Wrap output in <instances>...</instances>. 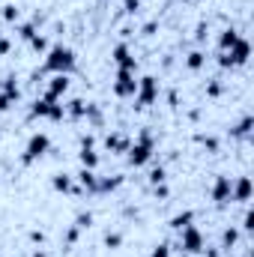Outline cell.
Wrapping results in <instances>:
<instances>
[{"instance_id":"obj_14","label":"cell","mask_w":254,"mask_h":257,"mask_svg":"<svg viewBox=\"0 0 254 257\" xmlns=\"http://www.w3.org/2000/svg\"><path fill=\"white\" fill-rule=\"evenodd\" d=\"M129 144H132V141H129V138L123 135V132H111V135L105 138V147H108L111 153H126V150H129Z\"/></svg>"},{"instance_id":"obj_8","label":"cell","mask_w":254,"mask_h":257,"mask_svg":"<svg viewBox=\"0 0 254 257\" xmlns=\"http://www.w3.org/2000/svg\"><path fill=\"white\" fill-rule=\"evenodd\" d=\"M135 90H138V81H135V72H129V69H117V81H114V93H117L120 99H126V96H135Z\"/></svg>"},{"instance_id":"obj_22","label":"cell","mask_w":254,"mask_h":257,"mask_svg":"<svg viewBox=\"0 0 254 257\" xmlns=\"http://www.w3.org/2000/svg\"><path fill=\"white\" fill-rule=\"evenodd\" d=\"M203 63H206V54H203V51H189V57H186V66H189L191 72L203 69Z\"/></svg>"},{"instance_id":"obj_20","label":"cell","mask_w":254,"mask_h":257,"mask_svg":"<svg viewBox=\"0 0 254 257\" xmlns=\"http://www.w3.org/2000/svg\"><path fill=\"white\" fill-rule=\"evenodd\" d=\"M251 126H254V117L251 114H245L236 126L230 128V135H233V138H248V135H251Z\"/></svg>"},{"instance_id":"obj_35","label":"cell","mask_w":254,"mask_h":257,"mask_svg":"<svg viewBox=\"0 0 254 257\" xmlns=\"http://www.w3.org/2000/svg\"><path fill=\"white\" fill-rule=\"evenodd\" d=\"M123 9H126L129 15H135V12L141 9V0H123Z\"/></svg>"},{"instance_id":"obj_26","label":"cell","mask_w":254,"mask_h":257,"mask_svg":"<svg viewBox=\"0 0 254 257\" xmlns=\"http://www.w3.org/2000/svg\"><path fill=\"white\" fill-rule=\"evenodd\" d=\"M18 36H21L24 42H30V39L36 36V24H18Z\"/></svg>"},{"instance_id":"obj_1","label":"cell","mask_w":254,"mask_h":257,"mask_svg":"<svg viewBox=\"0 0 254 257\" xmlns=\"http://www.w3.org/2000/svg\"><path fill=\"white\" fill-rule=\"evenodd\" d=\"M78 63V57H75V51L69 48V45H51L48 51H45V63L42 69L45 72H54V75H69L72 69Z\"/></svg>"},{"instance_id":"obj_21","label":"cell","mask_w":254,"mask_h":257,"mask_svg":"<svg viewBox=\"0 0 254 257\" xmlns=\"http://www.w3.org/2000/svg\"><path fill=\"white\" fill-rule=\"evenodd\" d=\"M191 221H194V212H191V209H183V212H177V215L171 218V227H174V230H183V227H189Z\"/></svg>"},{"instance_id":"obj_2","label":"cell","mask_w":254,"mask_h":257,"mask_svg":"<svg viewBox=\"0 0 254 257\" xmlns=\"http://www.w3.org/2000/svg\"><path fill=\"white\" fill-rule=\"evenodd\" d=\"M153 147H156V141H153V132L150 128H144L141 132V138L135 141V144H129L126 150V159L132 168H141V165H147L150 159H153Z\"/></svg>"},{"instance_id":"obj_32","label":"cell","mask_w":254,"mask_h":257,"mask_svg":"<svg viewBox=\"0 0 254 257\" xmlns=\"http://www.w3.org/2000/svg\"><path fill=\"white\" fill-rule=\"evenodd\" d=\"M221 90H224V87H221V81H209V84H206V96H212V99H215V96H221Z\"/></svg>"},{"instance_id":"obj_7","label":"cell","mask_w":254,"mask_h":257,"mask_svg":"<svg viewBox=\"0 0 254 257\" xmlns=\"http://www.w3.org/2000/svg\"><path fill=\"white\" fill-rule=\"evenodd\" d=\"M180 248H183L186 254H200V251H203V233H200L194 224H189V227L180 230Z\"/></svg>"},{"instance_id":"obj_33","label":"cell","mask_w":254,"mask_h":257,"mask_svg":"<svg viewBox=\"0 0 254 257\" xmlns=\"http://www.w3.org/2000/svg\"><path fill=\"white\" fill-rule=\"evenodd\" d=\"M197 141H200V144H203V147H206V150H212V153H215V150H218V141H215V138H206V135H200V138H197Z\"/></svg>"},{"instance_id":"obj_30","label":"cell","mask_w":254,"mask_h":257,"mask_svg":"<svg viewBox=\"0 0 254 257\" xmlns=\"http://www.w3.org/2000/svg\"><path fill=\"white\" fill-rule=\"evenodd\" d=\"M150 257H171V245H168V242H159V245H153Z\"/></svg>"},{"instance_id":"obj_28","label":"cell","mask_w":254,"mask_h":257,"mask_svg":"<svg viewBox=\"0 0 254 257\" xmlns=\"http://www.w3.org/2000/svg\"><path fill=\"white\" fill-rule=\"evenodd\" d=\"M105 245H108V248H120V245H123V233H111V230H108V233H105Z\"/></svg>"},{"instance_id":"obj_16","label":"cell","mask_w":254,"mask_h":257,"mask_svg":"<svg viewBox=\"0 0 254 257\" xmlns=\"http://www.w3.org/2000/svg\"><path fill=\"white\" fill-rule=\"evenodd\" d=\"M78 186L84 189V192H96V183H99V177H96V171H87V168H81L78 174Z\"/></svg>"},{"instance_id":"obj_25","label":"cell","mask_w":254,"mask_h":257,"mask_svg":"<svg viewBox=\"0 0 254 257\" xmlns=\"http://www.w3.org/2000/svg\"><path fill=\"white\" fill-rule=\"evenodd\" d=\"M165 180H168V171H165L162 165H156V168L150 171V183H153V186H162Z\"/></svg>"},{"instance_id":"obj_19","label":"cell","mask_w":254,"mask_h":257,"mask_svg":"<svg viewBox=\"0 0 254 257\" xmlns=\"http://www.w3.org/2000/svg\"><path fill=\"white\" fill-rule=\"evenodd\" d=\"M87 102L84 99H72L69 105H66V117H75V120H81V117H87Z\"/></svg>"},{"instance_id":"obj_3","label":"cell","mask_w":254,"mask_h":257,"mask_svg":"<svg viewBox=\"0 0 254 257\" xmlns=\"http://www.w3.org/2000/svg\"><path fill=\"white\" fill-rule=\"evenodd\" d=\"M248 57H251V42H248L245 36H239L227 51L218 54V66H221V69H236V66L248 63Z\"/></svg>"},{"instance_id":"obj_6","label":"cell","mask_w":254,"mask_h":257,"mask_svg":"<svg viewBox=\"0 0 254 257\" xmlns=\"http://www.w3.org/2000/svg\"><path fill=\"white\" fill-rule=\"evenodd\" d=\"M156 96H159V81H156L153 75H144V78L138 81V90H135V102H138V108L153 105Z\"/></svg>"},{"instance_id":"obj_39","label":"cell","mask_w":254,"mask_h":257,"mask_svg":"<svg viewBox=\"0 0 254 257\" xmlns=\"http://www.w3.org/2000/svg\"><path fill=\"white\" fill-rule=\"evenodd\" d=\"M156 194H159V197H168V194H171V189L162 183V186H156Z\"/></svg>"},{"instance_id":"obj_34","label":"cell","mask_w":254,"mask_h":257,"mask_svg":"<svg viewBox=\"0 0 254 257\" xmlns=\"http://www.w3.org/2000/svg\"><path fill=\"white\" fill-rule=\"evenodd\" d=\"M78 233H81V230H78V227L72 224V227L66 230V245H75V242H78Z\"/></svg>"},{"instance_id":"obj_13","label":"cell","mask_w":254,"mask_h":257,"mask_svg":"<svg viewBox=\"0 0 254 257\" xmlns=\"http://www.w3.org/2000/svg\"><path fill=\"white\" fill-rule=\"evenodd\" d=\"M51 186H54V192H63V194H75L78 192L72 174H54V177H51Z\"/></svg>"},{"instance_id":"obj_27","label":"cell","mask_w":254,"mask_h":257,"mask_svg":"<svg viewBox=\"0 0 254 257\" xmlns=\"http://www.w3.org/2000/svg\"><path fill=\"white\" fill-rule=\"evenodd\" d=\"M30 48H33V51H39V54H42V51H48V39H45V36H39V33H36V36H33V39H30Z\"/></svg>"},{"instance_id":"obj_4","label":"cell","mask_w":254,"mask_h":257,"mask_svg":"<svg viewBox=\"0 0 254 257\" xmlns=\"http://www.w3.org/2000/svg\"><path fill=\"white\" fill-rule=\"evenodd\" d=\"M48 150H51V138H48L45 132H33V135L27 138L24 153H21V165H33V162H39Z\"/></svg>"},{"instance_id":"obj_15","label":"cell","mask_w":254,"mask_h":257,"mask_svg":"<svg viewBox=\"0 0 254 257\" xmlns=\"http://www.w3.org/2000/svg\"><path fill=\"white\" fill-rule=\"evenodd\" d=\"M78 162H81V168H87V171H96V168H99V153H96L93 147H81V153H78Z\"/></svg>"},{"instance_id":"obj_12","label":"cell","mask_w":254,"mask_h":257,"mask_svg":"<svg viewBox=\"0 0 254 257\" xmlns=\"http://www.w3.org/2000/svg\"><path fill=\"white\" fill-rule=\"evenodd\" d=\"M66 90H69V75H54V78L48 81V87H45V96L60 102L66 96Z\"/></svg>"},{"instance_id":"obj_24","label":"cell","mask_w":254,"mask_h":257,"mask_svg":"<svg viewBox=\"0 0 254 257\" xmlns=\"http://www.w3.org/2000/svg\"><path fill=\"white\" fill-rule=\"evenodd\" d=\"M0 15H3V21H18L21 12H18L15 3H3V6H0Z\"/></svg>"},{"instance_id":"obj_38","label":"cell","mask_w":254,"mask_h":257,"mask_svg":"<svg viewBox=\"0 0 254 257\" xmlns=\"http://www.w3.org/2000/svg\"><path fill=\"white\" fill-rule=\"evenodd\" d=\"M30 239H33V242H39V245H42V242H45V233H42V230H30Z\"/></svg>"},{"instance_id":"obj_29","label":"cell","mask_w":254,"mask_h":257,"mask_svg":"<svg viewBox=\"0 0 254 257\" xmlns=\"http://www.w3.org/2000/svg\"><path fill=\"white\" fill-rule=\"evenodd\" d=\"M90 224H93V212H81V215L75 218V227H78V230H84V227H90Z\"/></svg>"},{"instance_id":"obj_17","label":"cell","mask_w":254,"mask_h":257,"mask_svg":"<svg viewBox=\"0 0 254 257\" xmlns=\"http://www.w3.org/2000/svg\"><path fill=\"white\" fill-rule=\"evenodd\" d=\"M120 186H123V177H99L96 192H99V194H108V192H114V189H120Z\"/></svg>"},{"instance_id":"obj_9","label":"cell","mask_w":254,"mask_h":257,"mask_svg":"<svg viewBox=\"0 0 254 257\" xmlns=\"http://www.w3.org/2000/svg\"><path fill=\"white\" fill-rule=\"evenodd\" d=\"M111 60L117 63V69H129V72H135V69H138V60L132 57V51H129L126 42L114 45V51H111Z\"/></svg>"},{"instance_id":"obj_37","label":"cell","mask_w":254,"mask_h":257,"mask_svg":"<svg viewBox=\"0 0 254 257\" xmlns=\"http://www.w3.org/2000/svg\"><path fill=\"white\" fill-rule=\"evenodd\" d=\"M9 48H12V42H9V39L0 33V54H9Z\"/></svg>"},{"instance_id":"obj_23","label":"cell","mask_w":254,"mask_h":257,"mask_svg":"<svg viewBox=\"0 0 254 257\" xmlns=\"http://www.w3.org/2000/svg\"><path fill=\"white\" fill-rule=\"evenodd\" d=\"M239 242V230L236 227H227L224 233H221V248H233Z\"/></svg>"},{"instance_id":"obj_11","label":"cell","mask_w":254,"mask_h":257,"mask_svg":"<svg viewBox=\"0 0 254 257\" xmlns=\"http://www.w3.org/2000/svg\"><path fill=\"white\" fill-rule=\"evenodd\" d=\"M230 200H239V203L251 200V180L248 177H239V180L230 183Z\"/></svg>"},{"instance_id":"obj_5","label":"cell","mask_w":254,"mask_h":257,"mask_svg":"<svg viewBox=\"0 0 254 257\" xmlns=\"http://www.w3.org/2000/svg\"><path fill=\"white\" fill-rule=\"evenodd\" d=\"M30 114H33V117H48V120L60 123V120L66 117V105H63V102H57V99L42 96V99H36V102H33Z\"/></svg>"},{"instance_id":"obj_10","label":"cell","mask_w":254,"mask_h":257,"mask_svg":"<svg viewBox=\"0 0 254 257\" xmlns=\"http://www.w3.org/2000/svg\"><path fill=\"white\" fill-rule=\"evenodd\" d=\"M230 183H233V180H230V177H224V174H218V177H215L212 192H209L215 203H227V200H230Z\"/></svg>"},{"instance_id":"obj_31","label":"cell","mask_w":254,"mask_h":257,"mask_svg":"<svg viewBox=\"0 0 254 257\" xmlns=\"http://www.w3.org/2000/svg\"><path fill=\"white\" fill-rule=\"evenodd\" d=\"M15 102H18L15 96H9V93H0V114H3V111H9Z\"/></svg>"},{"instance_id":"obj_18","label":"cell","mask_w":254,"mask_h":257,"mask_svg":"<svg viewBox=\"0 0 254 257\" xmlns=\"http://www.w3.org/2000/svg\"><path fill=\"white\" fill-rule=\"evenodd\" d=\"M236 39H239V30H236V27H224V30L218 33V48H221V51H227Z\"/></svg>"},{"instance_id":"obj_36","label":"cell","mask_w":254,"mask_h":257,"mask_svg":"<svg viewBox=\"0 0 254 257\" xmlns=\"http://www.w3.org/2000/svg\"><path fill=\"white\" fill-rule=\"evenodd\" d=\"M242 230H248V233L254 230V212H251V209H248V212H245V218H242Z\"/></svg>"},{"instance_id":"obj_40","label":"cell","mask_w":254,"mask_h":257,"mask_svg":"<svg viewBox=\"0 0 254 257\" xmlns=\"http://www.w3.org/2000/svg\"><path fill=\"white\" fill-rule=\"evenodd\" d=\"M30 257H48V254H45L42 248H36V251H33V254H30Z\"/></svg>"}]
</instances>
